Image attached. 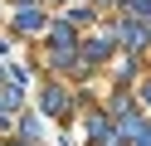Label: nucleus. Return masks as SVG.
<instances>
[{
    "label": "nucleus",
    "instance_id": "f257e3e1",
    "mask_svg": "<svg viewBox=\"0 0 151 146\" xmlns=\"http://www.w3.org/2000/svg\"><path fill=\"white\" fill-rule=\"evenodd\" d=\"M34 24H44V15H34V10H20V29H34Z\"/></svg>",
    "mask_w": 151,
    "mask_h": 146
}]
</instances>
